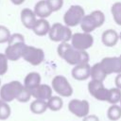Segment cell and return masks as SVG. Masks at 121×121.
<instances>
[{
  "label": "cell",
  "instance_id": "13",
  "mask_svg": "<svg viewBox=\"0 0 121 121\" xmlns=\"http://www.w3.org/2000/svg\"><path fill=\"white\" fill-rule=\"evenodd\" d=\"M72 77L77 80H85L91 77V65L89 63H81L75 65L72 69Z\"/></svg>",
  "mask_w": 121,
  "mask_h": 121
},
{
  "label": "cell",
  "instance_id": "32",
  "mask_svg": "<svg viewBox=\"0 0 121 121\" xmlns=\"http://www.w3.org/2000/svg\"><path fill=\"white\" fill-rule=\"evenodd\" d=\"M114 83H115V87L121 90V73L117 74V76L114 78Z\"/></svg>",
  "mask_w": 121,
  "mask_h": 121
},
{
  "label": "cell",
  "instance_id": "3",
  "mask_svg": "<svg viewBox=\"0 0 121 121\" xmlns=\"http://www.w3.org/2000/svg\"><path fill=\"white\" fill-rule=\"evenodd\" d=\"M105 22V15L101 10H94L90 14H85L83 17L80 27L83 32L92 33L95 28L100 27Z\"/></svg>",
  "mask_w": 121,
  "mask_h": 121
},
{
  "label": "cell",
  "instance_id": "2",
  "mask_svg": "<svg viewBox=\"0 0 121 121\" xmlns=\"http://www.w3.org/2000/svg\"><path fill=\"white\" fill-rule=\"evenodd\" d=\"M25 43V38L21 33H13L10 35L8 42V46L5 50V55L9 60L16 61L22 58V51Z\"/></svg>",
  "mask_w": 121,
  "mask_h": 121
},
{
  "label": "cell",
  "instance_id": "17",
  "mask_svg": "<svg viewBox=\"0 0 121 121\" xmlns=\"http://www.w3.org/2000/svg\"><path fill=\"white\" fill-rule=\"evenodd\" d=\"M119 40V34L113 29H107L101 35V41L108 47L114 46Z\"/></svg>",
  "mask_w": 121,
  "mask_h": 121
},
{
  "label": "cell",
  "instance_id": "36",
  "mask_svg": "<svg viewBox=\"0 0 121 121\" xmlns=\"http://www.w3.org/2000/svg\"><path fill=\"white\" fill-rule=\"evenodd\" d=\"M0 85H1V79H0Z\"/></svg>",
  "mask_w": 121,
  "mask_h": 121
},
{
  "label": "cell",
  "instance_id": "8",
  "mask_svg": "<svg viewBox=\"0 0 121 121\" xmlns=\"http://www.w3.org/2000/svg\"><path fill=\"white\" fill-rule=\"evenodd\" d=\"M51 87L60 96L68 97L73 94V88L71 84L69 83L68 79L61 75H58L53 78Z\"/></svg>",
  "mask_w": 121,
  "mask_h": 121
},
{
  "label": "cell",
  "instance_id": "16",
  "mask_svg": "<svg viewBox=\"0 0 121 121\" xmlns=\"http://www.w3.org/2000/svg\"><path fill=\"white\" fill-rule=\"evenodd\" d=\"M34 12L37 17L45 19L51 15L53 10L50 8V6L48 5L46 0H40L39 2L36 3V5L34 7Z\"/></svg>",
  "mask_w": 121,
  "mask_h": 121
},
{
  "label": "cell",
  "instance_id": "30",
  "mask_svg": "<svg viewBox=\"0 0 121 121\" xmlns=\"http://www.w3.org/2000/svg\"><path fill=\"white\" fill-rule=\"evenodd\" d=\"M46 1H47L48 5L50 6V8L52 9L53 12L58 11L63 6V0H46Z\"/></svg>",
  "mask_w": 121,
  "mask_h": 121
},
{
  "label": "cell",
  "instance_id": "9",
  "mask_svg": "<svg viewBox=\"0 0 121 121\" xmlns=\"http://www.w3.org/2000/svg\"><path fill=\"white\" fill-rule=\"evenodd\" d=\"M94 43V37L91 33L77 32L72 35L71 45L78 50H87L92 47Z\"/></svg>",
  "mask_w": 121,
  "mask_h": 121
},
{
  "label": "cell",
  "instance_id": "26",
  "mask_svg": "<svg viewBox=\"0 0 121 121\" xmlns=\"http://www.w3.org/2000/svg\"><path fill=\"white\" fill-rule=\"evenodd\" d=\"M10 107L8 102H5L0 98V120L8 119L10 115Z\"/></svg>",
  "mask_w": 121,
  "mask_h": 121
},
{
  "label": "cell",
  "instance_id": "31",
  "mask_svg": "<svg viewBox=\"0 0 121 121\" xmlns=\"http://www.w3.org/2000/svg\"><path fill=\"white\" fill-rule=\"evenodd\" d=\"M83 121H99V119L95 114H88L85 117H83Z\"/></svg>",
  "mask_w": 121,
  "mask_h": 121
},
{
  "label": "cell",
  "instance_id": "22",
  "mask_svg": "<svg viewBox=\"0 0 121 121\" xmlns=\"http://www.w3.org/2000/svg\"><path fill=\"white\" fill-rule=\"evenodd\" d=\"M46 102H47V108L53 112L60 111L63 106V101L59 95H52Z\"/></svg>",
  "mask_w": 121,
  "mask_h": 121
},
{
  "label": "cell",
  "instance_id": "10",
  "mask_svg": "<svg viewBox=\"0 0 121 121\" xmlns=\"http://www.w3.org/2000/svg\"><path fill=\"white\" fill-rule=\"evenodd\" d=\"M88 91L91 94V95L97 100L107 101L108 99L109 89H107L104 86L102 81L91 79V81L88 83Z\"/></svg>",
  "mask_w": 121,
  "mask_h": 121
},
{
  "label": "cell",
  "instance_id": "4",
  "mask_svg": "<svg viewBox=\"0 0 121 121\" xmlns=\"http://www.w3.org/2000/svg\"><path fill=\"white\" fill-rule=\"evenodd\" d=\"M72 31L69 26L60 23H55L51 26L48 32L49 39L56 43H68L72 38Z\"/></svg>",
  "mask_w": 121,
  "mask_h": 121
},
{
  "label": "cell",
  "instance_id": "18",
  "mask_svg": "<svg viewBox=\"0 0 121 121\" xmlns=\"http://www.w3.org/2000/svg\"><path fill=\"white\" fill-rule=\"evenodd\" d=\"M50 27H51V26L46 19L40 18V19H37L34 26L32 27V31L37 36H44V35L48 34Z\"/></svg>",
  "mask_w": 121,
  "mask_h": 121
},
{
  "label": "cell",
  "instance_id": "7",
  "mask_svg": "<svg viewBox=\"0 0 121 121\" xmlns=\"http://www.w3.org/2000/svg\"><path fill=\"white\" fill-rule=\"evenodd\" d=\"M22 58L31 65L37 66L44 60V52L42 48L26 44L22 51Z\"/></svg>",
  "mask_w": 121,
  "mask_h": 121
},
{
  "label": "cell",
  "instance_id": "29",
  "mask_svg": "<svg viewBox=\"0 0 121 121\" xmlns=\"http://www.w3.org/2000/svg\"><path fill=\"white\" fill-rule=\"evenodd\" d=\"M31 96H32V95H31L30 91H29L28 89H26V88L24 86V88L22 89L21 93L19 94V95H18V97H17V100H18L19 102L25 103V102H27V101L30 99Z\"/></svg>",
  "mask_w": 121,
  "mask_h": 121
},
{
  "label": "cell",
  "instance_id": "20",
  "mask_svg": "<svg viewBox=\"0 0 121 121\" xmlns=\"http://www.w3.org/2000/svg\"><path fill=\"white\" fill-rule=\"evenodd\" d=\"M107 74L105 73V71L103 70V68L101 67L100 63H95L93 66H91V77L92 79L95 80H98V81H104L107 78Z\"/></svg>",
  "mask_w": 121,
  "mask_h": 121
},
{
  "label": "cell",
  "instance_id": "23",
  "mask_svg": "<svg viewBox=\"0 0 121 121\" xmlns=\"http://www.w3.org/2000/svg\"><path fill=\"white\" fill-rule=\"evenodd\" d=\"M107 116L112 121H117L121 118V106L112 104L107 111Z\"/></svg>",
  "mask_w": 121,
  "mask_h": 121
},
{
  "label": "cell",
  "instance_id": "37",
  "mask_svg": "<svg viewBox=\"0 0 121 121\" xmlns=\"http://www.w3.org/2000/svg\"><path fill=\"white\" fill-rule=\"evenodd\" d=\"M120 106H121V100H120Z\"/></svg>",
  "mask_w": 121,
  "mask_h": 121
},
{
  "label": "cell",
  "instance_id": "6",
  "mask_svg": "<svg viewBox=\"0 0 121 121\" xmlns=\"http://www.w3.org/2000/svg\"><path fill=\"white\" fill-rule=\"evenodd\" d=\"M84 16H85L84 9L79 5H73L64 13L63 22L67 26L73 27L78 25H80Z\"/></svg>",
  "mask_w": 121,
  "mask_h": 121
},
{
  "label": "cell",
  "instance_id": "5",
  "mask_svg": "<svg viewBox=\"0 0 121 121\" xmlns=\"http://www.w3.org/2000/svg\"><path fill=\"white\" fill-rule=\"evenodd\" d=\"M23 88L24 84L18 80L8 82L0 88V98L5 102H11L12 100L17 99Z\"/></svg>",
  "mask_w": 121,
  "mask_h": 121
},
{
  "label": "cell",
  "instance_id": "35",
  "mask_svg": "<svg viewBox=\"0 0 121 121\" xmlns=\"http://www.w3.org/2000/svg\"><path fill=\"white\" fill-rule=\"evenodd\" d=\"M119 58H120V60H121V55H120V56H119Z\"/></svg>",
  "mask_w": 121,
  "mask_h": 121
},
{
  "label": "cell",
  "instance_id": "24",
  "mask_svg": "<svg viewBox=\"0 0 121 121\" xmlns=\"http://www.w3.org/2000/svg\"><path fill=\"white\" fill-rule=\"evenodd\" d=\"M120 100H121V90L116 87L109 89L107 102H109L112 105V104H116V103L120 102Z\"/></svg>",
  "mask_w": 121,
  "mask_h": 121
},
{
  "label": "cell",
  "instance_id": "27",
  "mask_svg": "<svg viewBox=\"0 0 121 121\" xmlns=\"http://www.w3.org/2000/svg\"><path fill=\"white\" fill-rule=\"evenodd\" d=\"M10 32L9 28L5 26H0V43H8L10 37Z\"/></svg>",
  "mask_w": 121,
  "mask_h": 121
},
{
  "label": "cell",
  "instance_id": "12",
  "mask_svg": "<svg viewBox=\"0 0 121 121\" xmlns=\"http://www.w3.org/2000/svg\"><path fill=\"white\" fill-rule=\"evenodd\" d=\"M99 63L107 75L121 73V60L119 57H106Z\"/></svg>",
  "mask_w": 121,
  "mask_h": 121
},
{
  "label": "cell",
  "instance_id": "25",
  "mask_svg": "<svg viewBox=\"0 0 121 121\" xmlns=\"http://www.w3.org/2000/svg\"><path fill=\"white\" fill-rule=\"evenodd\" d=\"M111 12H112L113 21L118 26H121V2H115L112 6Z\"/></svg>",
  "mask_w": 121,
  "mask_h": 121
},
{
  "label": "cell",
  "instance_id": "33",
  "mask_svg": "<svg viewBox=\"0 0 121 121\" xmlns=\"http://www.w3.org/2000/svg\"><path fill=\"white\" fill-rule=\"evenodd\" d=\"M10 1L14 5H21V4H23L25 2V0H10Z\"/></svg>",
  "mask_w": 121,
  "mask_h": 121
},
{
  "label": "cell",
  "instance_id": "15",
  "mask_svg": "<svg viewBox=\"0 0 121 121\" xmlns=\"http://www.w3.org/2000/svg\"><path fill=\"white\" fill-rule=\"evenodd\" d=\"M37 21V16L34 10L30 9H24L21 11V22L25 27L28 29H32L35 23Z\"/></svg>",
  "mask_w": 121,
  "mask_h": 121
},
{
  "label": "cell",
  "instance_id": "11",
  "mask_svg": "<svg viewBox=\"0 0 121 121\" xmlns=\"http://www.w3.org/2000/svg\"><path fill=\"white\" fill-rule=\"evenodd\" d=\"M68 110L74 115L78 117H85L89 114L90 105L87 100H80V99H72L68 103Z\"/></svg>",
  "mask_w": 121,
  "mask_h": 121
},
{
  "label": "cell",
  "instance_id": "19",
  "mask_svg": "<svg viewBox=\"0 0 121 121\" xmlns=\"http://www.w3.org/2000/svg\"><path fill=\"white\" fill-rule=\"evenodd\" d=\"M41 84V75L37 72L28 73L24 79V86L29 91Z\"/></svg>",
  "mask_w": 121,
  "mask_h": 121
},
{
  "label": "cell",
  "instance_id": "28",
  "mask_svg": "<svg viewBox=\"0 0 121 121\" xmlns=\"http://www.w3.org/2000/svg\"><path fill=\"white\" fill-rule=\"evenodd\" d=\"M8 58L5 55V53H0V76H3L8 71Z\"/></svg>",
  "mask_w": 121,
  "mask_h": 121
},
{
  "label": "cell",
  "instance_id": "21",
  "mask_svg": "<svg viewBox=\"0 0 121 121\" xmlns=\"http://www.w3.org/2000/svg\"><path fill=\"white\" fill-rule=\"evenodd\" d=\"M29 108H30V111L35 114H42L48 109L46 100H42V99L33 100Z\"/></svg>",
  "mask_w": 121,
  "mask_h": 121
},
{
  "label": "cell",
  "instance_id": "14",
  "mask_svg": "<svg viewBox=\"0 0 121 121\" xmlns=\"http://www.w3.org/2000/svg\"><path fill=\"white\" fill-rule=\"evenodd\" d=\"M52 87L47 84H40L34 89L30 90L31 95L35 99H42V100H48L52 96Z\"/></svg>",
  "mask_w": 121,
  "mask_h": 121
},
{
  "label": "cell",
  "instance_id": "34",
  "mask_svg": "<svg viewBox=\"0 0 121 121\" xmlns=\"http://www.w3.org/2000/svg\"><path fill=\"white\" fill-rule=\"evenodd\" d=\"M119 39L121 40V32H120V34H119Z\"/></svg>",
  "mask_w": 121,
  "mask_h": 121
},
{
  "label": "cell",
  "instance_id": "1",
  "mask_svg": "<svg viewBox=\"0 0 121 121\" xmlns=\"http://www.w3.org/2000/svg\"><path fill=\"white\" fill-rule=\"evenodd\" d=\"M57 52L70 65L75 66L81 63H88L89 61V54L86 50L76 49L69 43H60L57 48Z\"/></svg>",
  "mask_w": 121,
  "mask_h": 121
}]
</instances>
